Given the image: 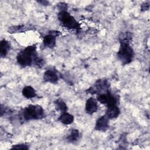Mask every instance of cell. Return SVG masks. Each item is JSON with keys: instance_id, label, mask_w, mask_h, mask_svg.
I'll list each match as a JSON object with an SVG mask.
<instances>
[{"instance_id": "17", "label": "cell", "mask_w": 150, "mask_h": 150, "mask_svg": "<svg viewBox=\"0 0 150 150\" xmlns=\"http://www.w3.org/2000/svg\"><path fill=\"white\" fill-rule=\"evenodd\" d=\"M132 35L131 32H125L121 33L119 36V40L120 43H125L129 44L132 41Z\"/></svg>"}, {"instance_id": "16", "label": "cell", "mask_w": 150, "mask_h": 150, "mask_svg": "<svg viewBox=\"0 0 150 150\" xmlns=\"http://www.w3.org/2000/svg\"><path fill=\"white\" fill-rule=\"evenodd\" d=\"M54 105L56 110L62 112H66L67 110V106L66 103L60 98L54 101Z\"/></svg>"}, {"instance_id": "18", "label": "cell", "mask_w": 150, "mask_h": 150, "mask_svg": "<svg viewBox=\"0 0 150 150\" xmlns=\"http://www.w3.org/2000/svg\"><path fill=\"white\" fill-rule=\"evenodd\" d=\"M29 148V146L25 144H19L13 145L12 146V149H28Z\"/></svg>"}, {"instance_id": "20", "label": "cell", "mask_w": 150, "mask_h": 150, "mask_svg": "<svg viewBox=\"0 0 150 150\" xmlns=\"http://www.w3.org/2000/svg\"><path fill=\"white\" fill-rule=\"evenodd\" d=\"M38 3H40V4L43 5H47L49 4V1H37Z\"/></svg>"}, {"instance_id": "13", "label": "cell", "mask_w": 150, "mask_h": 150, "mask_svg": "<svg viewBox=\"0 0 150 150\" xmlns=\"http://www.w3.org/2000/svg\"><path fill=\"white\" fill-rule=\"evenodd\" d=\"M80 132L76 129H72L66 137V141L69 143H74L80 139Z\"/></svg>"}, {"instance_id": "2", "label": "cell", "mask_w": 150, "mask_h": 150, "mask_svg": "<svg viewBox=\"0 0 150 150\" xmlns=\"http://www.w3.org/2000/svg\"><path fill=\"white\" fill-rule=\"evenodd\" d=\"M21 116L25 121L40 120L45 117V111L39 105H29L21 112Z\"/></svg>"}, {"instance_id": "4", "label": "cell", "mask_w": 150, "mask_h": 150, "mask_svg": "<svg viewBox=\"0 0 150 150\" xmlns=\"http://www.w3.org/2000/svg\"><path fill=\"white\" fill-rule=\"evenodd\" d=\"M57 18L61 24L67 29H76L80 27L79 22L66 10L60 11L57 15Z\"/></svg>"}, {"instance_id": "5", "label": "cell", "mask_w": 150, "mask_h": 150, "mask_svg": "<svg viewBox=\"0 0 150 150\" xmlns=\"http://www.w3.org/2000/svg\"><path fill=\"white\" fill-rule=\"evenodd\" d=\"M110 84L108 81L105 79H99L94 84L89 88L86 92L91 94H101L108 91Z\"/></svg>"}, {"instance_id": "8", "label": "cell", "mask_w": 150, "mask_h": 150, "mask_svg": "<svg viewBox=\"0 0 150 150\" xmlns=\"http://www.w3.org/2000/svg\"><path fill=\"white\" fill-rule=\"evenodd\" d=\"M43 79L46 82L55 84L59 81V77L57 71L55 69H50L46 70L44 73Z\"/></svg>"}, {"instance_id": "6", "label": "cell", "mask_w": 150, "mask_h": 150, "mask_svg": "<svg viewBox=\"0 0 150 150\" xmlns=\"http://www.w3.org/2000/svg\"><path fill=\"white\" fill-rule=\"evenodd\" d=\"M97 100L101 104L106 105L107 107L117 105L118 98L109 91L99 94L97 97Z\"/></svg>"}, {"instance_id": "14", "label": "cell", "mask_w": 150, "mask_h": 150, "mask_svg": "<svg viewBox=\"0 0 150 150\" xmlns=\"http://www.w3.org/2000/svg\"><path fill=\"white\" fill-rule=\"evenodd\" d=\"M10 43L5 39H2L0 44V55L1 57H5L10 50Z\"/></svg>"}, {"instance_id": "19", "label": "cell", "mask_w": 150, "mask_h": 150, "mask_svg": "<svg viewBox=\"0 0 150 150\" xmlns=\"http://www.w3.org/2000/svg\"><path fill=\"white\" fill-rule=\"evenodd\" d=\"M149 8V4L148 2H144L141 5V9L142 11H145L148 10Z\"/></svg>"}, {"instance_id": "12", "label": "cell", "mask_w": 150, "mask_h": 150, "mask_svg": "<svg viewBox=\"0 0 150 150\" xmlns=\"http://www.w3.org/2000/svg\"><path fill=\"white\" fill-rule=\"evenodd\" d=\"M58 120L63 124L69 125L72 124L74 121V116L67 112H62L58 118Z\"/></svg>"}, {"instance_id": "7", "label": "cell", "mask_w": 150, "mask_h": 150, "mask_svg": "<svg viewBox=\"0 0 150 150\" xmlns=\"http://www.w3.org/2000/svg\"><path fill=\"white\" fill-rule=\"evenodd\" d=\"M60 32L57 31H51L48 35L43 38V43L46 47L52 49L56 45V36L59 35Z\"/></svg>"}, {"instance_id": "11", "label": "cell", "mask_w": 150, "mask_h": 150, "mask_svg": "<svg viewBox=\"0 0 150 150\" xmlns=\"http://www.w3.org/2000/svg\"><path fill=\"white\" fill-rule=\"evenodd\" d=\"M120 114V110L117 106V105H111L107 107L105 111L106 117L110 119H114L117 118Z\"/></svg>"}, {"instance_id": "9", "label": "cell", "mask_w": 150, "mask_h": 150, "mask_svg": "<svg viewBox=\"0 0 150 150\" xmlns=\"http://www.w3.org/2000/svg\"><path fill=\"white\" fill-rule=\"evenodd\" d=\"M109 127V119L105 115L98 118L96 122L94 129L99 131H105Z\"/></svg>"}, {"instance_id": "15", "label": "cell", "mask_w": 150, "mask_h": 150, "mask_svg": "<svg viewBox=\"0 0 150 150\" xmlns=\"http://www.w3.org/2000/svg\"><path fill=\"white\" fill-rule=\"evenodd\" d=\"M22 95L26 98H32L36 96V93L35 89L30 86H27L23 88L22 91Z\"/></svg>"}, {"instance_id": "3", "label": "cell", "mask_w": 150, "mask_h": 150, "mask_svg": "<svg viewBox=\"0 0 150 150\" xmlns=\"http://www.w3.org/2000/svg\"><path fill=\"white\" fill-rule=\"evenodd\" d=\"M134 51L129 44L120 43L117 56L118 60L123 65L130 63L134 59Z\"/></svg>"}, {"instance_id": "10", "label": "cell", "mask_w": 150, "mask_h": 150, "mask_svg": "<svg viewBox=\"0 0 150 150\" xmlns=\"http://www.w3.org/2000/svg\"><path fill=\"white\" fill-rule=\"evenodd\" d=\"M86 112L90 115L96 112L98 110L97 100L93 97H90L87 99L85 105Z\"/></svg>"}, {"instance_id": "1", "label": "cell", "mask_w": 150, "mask_h": 150, "mask_svg": "<svg viewBox=\"0 0 150 150\" xmlns=\"http://www.w3.org/2000/svg\"><path fill=\"white\" fill-rule=\"evenodd\" d=\"M38 57L36 46L32 45L27 46L18 53L16 61L21 66L25 67L33 64Z\"/></svg>"}]
</instances>
